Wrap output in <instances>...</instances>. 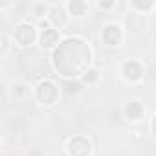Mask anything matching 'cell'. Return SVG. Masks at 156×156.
Returning <instances> with one entry per match:
<instances>
[{"label":"cell","instance_id":"6da1fadb","mask_svg":"<svg viewBox=\"0 0 156 156\" xmlns=\"http://www.w3.org/2000/svg\"><path fill=\"white\" fill-rule=\"evenodd\" d=\"M55 37H57V33H55L53 30L46 31V33L42 35V46H51V39H55Z\"/></svg>","mask_w":156,"mask_h":156}]
</instances>
